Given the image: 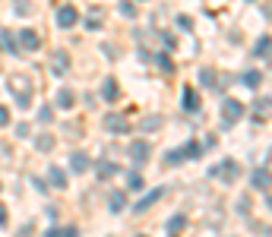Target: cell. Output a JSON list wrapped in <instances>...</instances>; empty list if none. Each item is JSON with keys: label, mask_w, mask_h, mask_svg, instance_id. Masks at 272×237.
Segmentation results:
<instances>
[{"label": "cell", "mask_w": 272, "mask_h": 237, "mask_svg": "<svg viewBox=\"0 0 272 237\" xmlns=\"http://www.w3.org/2000/svg\"><path fill=\"white\" fill-rule=\"evenodd\" d=\"M238 209H241V212H250V196H244L241 203H238Z\"/></svg>", "instance_id": "cell-38"}, {"label": "cell", "mask_w": 272, "mask_h": 237, "mask_svg": "<svg viewBox=\"0 0 272 237\" xmlns=\"http://www.w3.org/2000/svg\"><path fill=\"white\" fill-rule=\"evenodd\" d=\"M272 108V98H259L256 101V114H263V111H269Z\"/></svg>", "instance_id": "cell-31"}, {"label": "cell", "mask_w": 272, "mask_h": 237, "mask_svg": "<svg viewBox=\"0 0 272 237\" xmlns=\"http://www.w3.org/2000/svg\"><path fill=\"white\" fill-rule=\"evenodd\" d=\"M177 26H181L184 32H190V29H193V22H190V16H177Z\"/></svg>", "instance_id": "cell-32"}, {"label": "cell", "mask_w": 272, "mask_h": 237, "mask_svg": "<svg viewBox=\"0 0 272 237\" xmlns=\"http://www.w3.org/2000/svg\"><path fill=\"white\" fill-rule=\"evenodd\" d=\"M67 70H70V54H67V51H54V54H51V73L64 76Z\"/></svg>", "instance_id": "cell-7"}, {"label": "cell", "mask_w": 272, "mask_h": 237, "mask_svg": "<svg viewBox=\"0 0 272 237\" xmlns=\"http://www.w3.org/2000/svg\"><path fill=\"white\" fill-rule=\"evenodd\" d=\"M4 224H7V209L0 206V228H4Z\"/></svg>", "instance_id": "cell-40"}, {"label": "cell", "mask_w": 272, "mask_h": 237, "mask_svg": "<svg viewBox=\"0 0 272 237\" xmlns=\"http://www.w3.org/2000/svg\"><path fill=\"white\" fill-rule=\"evenodd\" d=\"M108 206H111L114 212H121V209L127 206V196H124V193H114V196H111V203H108Z\"/></svg>", "instance_id": "cell-26"}, {"label": "cell", "mask_w": 272, "mask_h": 237, "mask_svg": "<svg viewBox=\"0 0 272 237\" xmlns=\"http://www.w3.org/2000/svg\"><path fill=\"white\" fill-rule=\"evenodd\" d=\"M181 152H184V158H199V155H203V146H196V139H190Z\"/></svg>", "instance_id": "cell-21"}, {"label": "cell", "mask_w": 272, "mask_h": 237, "mask_svg": "<svg viewBox=\"0 0 272 237\" xmlns=\"http://www.w3.org/2000/svg\"><path fill=\"white\" fill-rule=\"evenodd\" d=\"M57 234H61V231H48V234H44V237H57Z\"/></svg>", "instance_id": "cell-42"}, {"label": "cell", "mask_w": 272, "mask_h": 237, "mask_svg": "<svg viewBox=\"0 0 272 237\" xmlns=\"http://www.w3.org/2000/svg\"><path fill=\"white\" fill-rule=\"evenodd\" d=\"M199 82H203V86H219V76H215V70H209V67H203L199 70Z\"/></svg>", "instance_id": "cell-17"}, {"label": "cell", "mask_w": 272, "mask_h": 237, "mask_svg": "<svg viewBox=\"0 0 272 237\" xmlns=\"http://www.w3.org/2000/svg\"><path fill=\"white\" fill-rule=\"evenodd\" d=\"M266 16H272V0H269V4H266Z\"/></svg>", "instance_id": "cell-41"}, {"label": "cell", "mask_w": 272, "mask_h": 237, "mask_svg": "<svg viewBox=\"0 0 272 237\" xmlns=\"http://www.w3.org/2000/svg\"><path fill=\"white\" fill-rule=\"evenodd\" d=\"M161 127V117H149V121L143 124V130H149V133H152V130H158Z\"/></svg>", "instance_id": "cell-30"}, {"label": "cell", "mask_w": 272, "mask_h": 237, "mask_svg": "<svg viewBox=\"0 0 272 237\" xmlns=\"http://www.w3.org/2000/svg\"><path fill=\"white\" fill-rule=\"evenodd\" d=\"M0 161H10V149L4 146V142H0Z\"/></svg>", "instance_id": "cell-39"}, {"label": "cell", "mask_w": 272, "mask_h": 237, "mask_svg": "<svg viewBox=\"0 0 272 237\" xmlns=\"http://www.w3.org/2000/svg\"><path fill=\"white\" fill-rule=\"evenodd\" d=\"M57 237H79V231L70 224V228H61V234H57Z\"/></svg>", "instance_id": "cell-33"}, {"label": "cell", "mask_w": 272, "mask_h": 237, "mask_svg": "<svg viewBox=\"0 0 272 237\" xmlns=\"http://www.w3.org/2000/svg\"><path fill=\"white\" fill-rule=\"evenodd\" d=\"M16 41H19V51H38V47H41V35L35 29H22Z\"/></svg>", "instance_id": "cell-3"}, {"label": "cell", "mask_w": 272, "mask_h": 237, "mask_svg": "<svg viewBox=\"0 0 272 237\" xmlns=\"http://www.w3.org/2000/svg\"><path fill=\"white\" fill-rule=\"evenodd\" d=\"M117 95H121V86H117L114 76H108V79H104V86H101V98L104 101H117Z\"/></svg>", "instance_id": "cell-10"}, {"label": "cell", "mask_w": 272, "mask_h": 237, "mask_svg": "<svg viewBox=\"0 0 272 237\" xmlns=\"http://www.w3.org/2000/svg\"><path fill=\"white\" fill-rule=\"evenodd\" d=\"M73 104H76V95L73 92H70V89H57V108H73Z\"/></svg>", "instance_id": "cell-14"}, {"label": "cell", "mask_w": 272, "mask_h": 237, "mask_svg": "<svg viewBox=\"0 0 272 237\" xmlns=\"http://www.w3.org/2000/svg\"><path fill=\"white\" fill-rule=\"evenodd\" d=\"M130 187H133V190H139V187H143V177H139L136 171H133V174H130Z\"/></svg>", "instance_id": "cell-34"}, {"label": "cell", "mask_w": 272, "mask_h": 237, "mask_svg": "<svg viewBox=\"0 0 272 237\" xmlns=\"http://www.w3.org/2000/svg\"><path fill=\"white\" fill-rule=\"evenodd\" d=\"M13 98H16V108H22V111L32 104V95H29V92H19V95H13Z\"/></svg>", "instance_id": "cell-27"}, {"label": "cell", "mask_w": 272, "mask_h": 237, "mask_svg": "<svg viewBox=\"0 0 272 237\" xmlns=\"http://www.w3.org/2000/svg\"><path fill=\"white\" fill-rule=\"evenodd\" d=\"M70 168H73V174H86L92 168V158L86 155V152H73V158H70Z\"/></svg>", "instance_id": "cell-9"}, {"label": "cell", "mask_w": 272, "mask_h": 237, "mask_svg": "<svg viewBox=\"0 0 272 237\" xmlns=\"http://www.w3.org/2000/svg\"><path fill=\"white\" fill-rule=\"evenodd\" d=\"M117 10H121L124 16H130V19L136 16V7H133V0H121V4H117Z\"/></svg>", "instance_id": "cell-24"}, {"label": "cell", "mask_w": 272, "mask_h": 237, "mask_svg": "<svg viewBox=\"0 0 272 237\" xmlns=\"http://www.w3.org/2000/svg\"><path fill=\"white\" fill-rule=\"evenodd\" d=\"M10 89H13V95H19V92H32V79H29L26 73H16L13 79H10Z\"/></svg>", "instance_id": "cell-11"}, {"label": "cell", "mask_w": 272, "mask_h": 237, "mask_svg": "<svg viewBox=\"0 0 272 237\" xmlns=\"http://www.w3.org/2000/svg\"><path fill=\"white\" fill-rule=\"evenodd\" d=\"M48 181H51L54 187H67V174H64V168H48Z\"/></svg>", "instance_id": "cell-18"}, {"label": "cell", "mask_w": 272, "mask_h": 237, "mask_svg": "<svg viewBox=\"0 0 272 237\" xmlns=\"http://www.w3.org/2000/svg\"><path fill=\"white\" fill-rule=\"evenodd\" d=\"M76 19H79L76 7H61V10H57V26H61V29H73Z\"/></svg>", "instance_id": "cell-4"}, {"label": "cell", "mask_w": 272, "mask_h": 237, "mask_svg": "<svg viewBox=\"0 0 272 237\" xmlns=\"http://www.w3.org/2000/svg\"><path fill=\"white\" fill-rule=\"evenodd\" d=\"M165 193H168V190H165V187H158V190H152L149 196H143V199H139V203L133 206V212H139V215H143V212H146V209H152V206H155V203H158V199H161Z\"/></svg>", "instance_id": "cell-5"}, {"label": "cell", "mask_w": 272, "mask_h": 237, "mask_svg": "<svg viewBox=\"0 0 272 237\" xmlns=\"http://www.w3.org/2000/svg\"><path fill=\"white\" fill-rule=\"evenodd\" d=\"M29 133H32V127H29V124H19V127H16V136H22V139H26Z\"/></svg>", "instance_id": "cell-36"}, {"label": "cell", "mask_w": 272, "mask_h": 237, "mask_svg": "<svg viewBox=\"0 0 272 237\" xmlns=\"http://www.w3.org/2000/svg\"><path fill=\"white\" fill-rule=\"evenodd\" d=\"M184 224H187V221H184V215H177V218H174V221L168 224V231H171V234H177V231L184 228Z\"/></svg>", "instance_id": "cell-29"}, {"label": "cell", "mask_w": 272, "mask_h": 237, "mask_svg": "<svg viewBox=\"0 0 272 237\" xmlns=\"http://www.w3.org/2000/svg\"><path fill=\"white\" fill-rule=\"evenodd\" d=\"M155 64H158V70H161V73H174V64H171V57L158 54V57H155Z\"/></svg>", "instance_id": "cell-23"}, {"label": "cell", "mask_w": 272, "mask_h": 237, "mask_svg": "<svg viewBox=\"0 0 272 237\" xmlns=\"http://www.w3.org/2000/svg\"><path fill=\"white\" fill-rule=\"evenodd\" d=\"M86 29H89V32H92V29L98 32V29H101V19H92V16H89V19H86Z\"/></svg>", "instance_id": "cell-37"}, {"label": "cell", "mask_w": 272, "mask_h": 237, "mask_svg": "<svg viewBox=\"0 0 272 237\" xmlns=\"http://www.w3.org/2000/svg\"><path fill=\"white\" fill-rule=\"evenodd\" d=\"M199 92H193V89H184V111H199Z\"/></svg>", "instance_id": "cell-13"}, {"label": "cell", "mask_w": 272, "mask_h": 237, "mask_svg": "<svg viewBox=\"0 0 272 237\" xmlns=\"http://www.w3.org/2000/svg\"><path fill=\"white\" fill-rule=\"evenodd\" d=\"M253 187H259V190H272V174H266L263 168H256V171H253Z\"/></svg>", "instance_id": "cell-15"}, {"label": "cell", "mask_w": 272, "mask_h": 237, "mask_svg": "<svg viewBox=\"0 0 272 237\" xmlns=\"http://www.w3.org/2000/svg\"><path fill=\"white\" fill-rule=\"evenodd\" d=\"M184 161V152L174 149V152H165V164H181Z\"/></svg>", "instance_id": "cell-25"}, {"label": "cell", "mask_w": 272, "mask_h": 237, "mask_svg": "<svg viewBox=\"0 0 272 237\" xmlns=\"http://www.w3.org/2000/svg\"><path fill=\"white\" fill-rule=\"evenodd\" d=\"M0 51H7V54H16V51H19V41H16L7 29L0 32Z\"/></svg>", "instance_id": "cell-12"}, {"label": "cell", "mask_w": 272, "mask_h": 237, "mask_svg": "<svg viewBox=\"0 0 272 237\" xmlns=\"http://www.w3.org/2000/svg\"><path fill=\"white\" fill-rule=\"evenodd\" d=\"M95 171H98L101 181H108V177L117 174V164H114V161H98V164H95Z\"/></svg>", "instance_id": "cell-16"}, {"label": "cell", "mask_w": 272, "mask_h": 237, "mask_svg": "<svg viewBox=\"0 0 272 237\" xmlns=\"http://www.w3.org/2000/svg\"><path fill=\"white\" fill-rule=\"evenodd\" d=\"M269 51H272V38H269V35H263V38L256 41V47H253V54H256V57H266Z\"/></svg>", "instance_id": "cell-20"}, {"label": "cell", "mask_w": 272, "mask_h": 237, "mask_svg": "<svg viewBox=\"0 0 272 237\" xmlns=\"http://www.w3.org/2000/svg\"><path fill=\"white\" fill-rule=\"evenodd\" d=\"M104 127H108V133H130V121L121 114H108L104 117Z\"/></svg>", "instance_id": "cell-6"}, {"label": "cell", "mask_w": 272, "mask_h": 237, "mask_svg": "<svg viewBox=\"0 0 272 237\" xmlns=\"http://www.w3.org/2000/svg\"><path fill=\"white\" fill-rule=\"evenodd\" d=\"M259 82H263V76H259V70H250V73H244V86H250V89H256Z\"/></svg>", "instance_id": "cell-22"}, {"label": "cell", "mask_w": 272, "mask_h": 237, "mask_svg": "<svg viewBox=\"0 0 272 237\" xmlns=\"http://www.w3.org/2000/svg\"><path fill=\"white\" fill-rule=\"evenodd\" d=\"M7 124H10V108L0 104V127H7Z\"/></svg>", "instance_id": "cell-35"}, {"label": "cell", "mask_w": 272, "mask_h": 237, "mask_svg": "<svg viewBox=\"0 0 272 237\" xmlns=\"http://www.w3.org/2000/svg\"><path fill=\"white\" fill-rule=\"evenodd\" d=\"M149 155H152L149 142H133V146H130V158H133L136 164H146V161H149Z\"/></svg>", "instance_id": "cell-8"}, {"label": "cell", "mask_w": 272, "mask_h": 237, "mask_svg": "<svg viewBox=\"0 0 272 237\" xmlns=\"http://www.w3.org/2000/svg\"><path fill=\"white\" fill-rule=\"evenodd\" d=\"M35 149H38V152H51L54 149V136L51 133H41L38 139H35Z\"/></svg>", "instance_id": "cell-19"}, {"label": "cell", "mask_w": 272, "mask_h": 237, "mask_svg": "<svg viewBox=\"0 0 272 237\" xmlns=\"http://www.w3.org/2000/svg\"><path fill=\"white\" fill-rule=\"evenodd\" d=\"M222 117H225V127L238 124L241 117H244V104L234 101V98H225V101H222Z\"/></svg>", "instance_id": "cell-2"}, {"label": "cell", "mask_w": 272, "mask_h": 237, "mask_svg": "<svg viewBox=\"0 0 272 237\" xmlns=\"http://www.w3.org/2000/svg\"><path fill=\"white\" fill-rule=\"evenodd\" d=\"M38 121H41V124H51V121H54V111L48 108V104H41V108H38Z\"/></svg>", "instance_id": "cell-28"}, {"label": "cell", "mask_w": 272, "mask_h": 237, "mask_svg": "<svg viewBox=\"0 0 272 237\" xmlns=\"http://www.w3.org/2000/svg\"><path fill=\"white\" fill-rule=\"evenodd\" d=\"M209 174L215 177V181H222V184H234V181L241 177V168H238V161H234V158H225V161L215 164Z\"/></svg>", "instance_id": "cell-1"}, {"label": "cell", "mask_w": 272, "mask_h": 237, "mask_svg": "<svg viewBox=\"0 0 272 237\" xmlns=\"http://www.w3.org/2000/svg\"><path fill=\"white\" fill-rule=\"evenodd\" d=\"M266 203H269V209H272V196H266Z\"/></svg>", "instance_id": "cell-43"}]
</instances>
